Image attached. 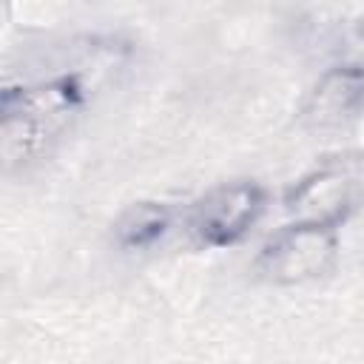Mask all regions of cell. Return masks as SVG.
<instances>
[{
	"mask_svg": "<svg viewBox=\"0 0 364 364\" xmlns=\"http://www.w3.org/2000/svg\"><path fill=\"white\" fill-rule=\"evenodd\" d=\"M80 111L82 85L74 77L6 88L0 100V151L6 165H26L40 156Z\"/></svg>",
	"mask_w": 364,
	"mask_h": 364,
	"instance_id": "1",
	"label": "cell"
},
{
	"mask_svg": "<svg viewBox=\"0 0 364 364\" xmlns=\"http://www.w3.org/2000/svg\"><path fill=\"white\" fill-rule=\"evenodd\" d=\"M364 205V156H330L310 168L284 193L293 222L341 228Z\"/></svg>",
	"mask_w": 364,
	"mask_h": 364,
	"instance_id": "2",
	"label": "cell"
},
{
	"mask_svg": "<svg viewBox=\"0 0 364 364\" xmlns=\"http://www.w3.org/2000/svg\"><path fill=\"white\" fill-rule=\"evenodd\" d=\"M338 230L310 222H287L262 245L253 267L279 287H296L327 276L338 262Z\"/></svg>",
	"mask_w": 364,
	"mask_h": 364,
	"instance_id": "3",
	"label": "cell"
},
{
	"mask_svg": "<svg viewBox=\"0 0 364 364\" xmlns=\"http://www.w3.org/2000/svg\"><path fill=\"white\" fill-rule=\"evenodd\" d=\"M267 191L253 179H233L210 188L196 199L188 216L193 239L205 247H230L242 242L262 219Z\"/></svg>",
	"mask_w": 364,
	"mask_h": 364,
	"instance_id": "4",
	"label": "cell"
},
{
	"mask_svg": "<svg viewBox=\"0 0 364 364\" xmlns=\"http://www.w3.org/2000/svg\"><path fill=\"white\" fill-rule=\"evenodd\" d=\"M364 117V65L327 68L304 94L299 119L307 131H338Z\"/></svg>",
	"mask_w": 364,
	"mask_h": 364,
	"instance_id": "5",
	"label": "cell"
},
{
	"mask_svg": "<svg viewBox=\"0 0 364 364\" xmlns=\"http://www.w3.org/2000/svg\"><path fill=\"white\" fill-rule=\"evenodd\" d=\"M171 208L162 202H134L114 222V242L122 250H148L171 228Z\"/></svg>",
	"mask_w": 364,
	"mask_h": 364,
	"instance_id": "6",
	"label": "cell"
}]
</instances>
